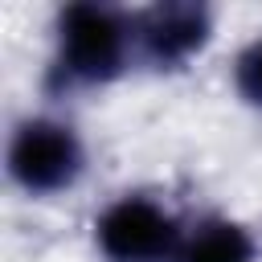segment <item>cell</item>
Masks as SVG:
<instances>
[{
  "instance_id": "6",
  "label": "cell",
  "mask_w": 262,
  "mask_h": 262,
  "mask_svg": "<svg viewBox=\"0 0 262 262\" xmlns=\"http://www.w3.org/2000/svg\"><path fill=\"white\" fill-rule=\"evenodd\" d=\"M233 90L242 94V102L262 111V37H254L233 57Z\"/></svg>"
},
{
  "instance_id": "4",
  "label": "cell",
  "mask_w": 262,
  "mask_h": 262,
  "mask_svg": "<svg viewBox=\"0 0 262 262\" xmlns=\"http://www.w3.org/2000/svg\"><path fill=\"white\" fill-rule=\"evenodd\" d=\"M131 29H135V49L143 61H151L156 70H176L209 45L213 16L205 4L176 0V4H151L147 12L131 20Z\"/></svg>"
},
{
  "instance_id": "2",
  "label": "cell",
  "mask_w": 262,
  "mask_h": 262,
  "mask_svg": "<svg viewBox=\"0 0 262 262\" xmlns=\"http://www.w3.org/2000/svg\"><path fill=\"white\" fill-rule=\"evenodd\" d=\"M86 168V147L78 131L61 119L37 115L16 123L8 139V176L29 196H53L78 184Z\"/></svg>"
},
{
  "instance_id": "5",
  "label": "cell",
  "mask_w": 262,
  "mask_h": 262,
  "mask_svg": "<svg viewBox=\"0 0 262 262\" xmlns=\"http://www.w3.org/2000/svg\"><path fill=\"white\" fill-rule=\"evenodd\" d=\"M254 258H258V246L250 229L229 217H205L188 225L176 254V262H254Z\"/></svg>"
},
{
  "instance_id": "1",
  "label": "cell",
  "mask_w": 262,
  "mask_h": 262,
  "mask_svg": "<svg viewBox=\"0 0 262 262\" xmlns=\"http://www.w3.org/2000/svg\"><path fill=\"white\" fill-rule=\"evenodd\" d=\"M135 53V29L106 4H70L57 16V74L70 86H102Z\"/></svg>"
},
{
  "instance_id": "3",
  "label": "cell",
  "mask_w": 262,
  "mask_h": 262,
  "mask_svg": "<svg viewBox=\"0 0 262 262\" xmlns=\"http://www.w3.org/2000/svg\"><path fill=\"white\" fill-rule=\"evenodd\" d=\"M94 242L106 262H176L184 225L151 196H119L94 221Z\"/></svg>"
}]
</instances>
